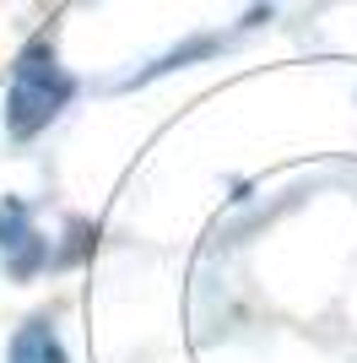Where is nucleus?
Wrapping results in <instances>:
<instances>
[{"label": "nucleus", "instance_id": "f257e3e1", "mask_svg": "<svg viewBox=\"0 0 357 363\" xmlns=\"http://www.w3.org/2000/svg\"><path fill=\"white\" fill-rule=\"evenodd\" d=\"M76 92V82L55 65V49L49 44H33L11 71V104H6V125H11V136H33V130H44L55 120L65 98Z\"/></svg>", "mask_w": 357, "mask_h": 363}, {"label": "nucleus", "instance_id": "f03ea898", "mask_svg": "<svg viewBox=\"0 0 357 363\" xmlns=\"http://www.w3.org/2000/svg\"><path fill=\"white\" fill-rule=\"evenodd\" d=\"M11 363H65V352L55 342V325L49 320H28L11 342Z\"/></svg>", "mask_w": 357, "mask_h": 363}]
</instances>
